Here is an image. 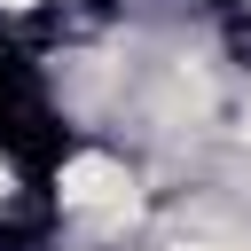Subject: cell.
Returning a JSON list of instances; mask_svg holds the SVG:
<instances>
[{
	"label": "cell",
	"mask_w": 251,
	"mask_h": 251,
	"mask_svg": "<svg viewBox=\"0 0 251 251\" xmlns=\"http://www.w3.org/2000/svg\"><path fill=\"white\" fill-rule=\"evenodd\" d=\"M55 212L71 220V227H86V235H118V227H133V212H141V173L118 157V149H71L63 165H55Z\"/></svg>",
	"instance_id": "cell-1"
},
{
	"label": "cell",
	"mask_w": 251,
	"mask_h": 251,
	"mask_svg": "<svg viewBox=\"0 0 251 251\" xmlns=\"http://www.w3.org/2000/svg\"><path fill=\"white\" fill-rule=\"evenodd\" d=\"M157 251H251L243 235H173V243H157Z\"/></svg>",
	"instance_id": "cell-2"
},
{
	"label": "cell",
	"mask_w": 251,
	"mask_h": 251,
	"mask_svg": "<svg viewBox=\"0 0 251 251\" xmlns=\"http://www.w3.org/2000/svg\"><path fill=\"white\" fill-rule=\"evenodd\" d=\"M31 8H39V0H0V16H31Z\"/></svg>",
	"instance_id": "cell-3"
}]
</instances>
